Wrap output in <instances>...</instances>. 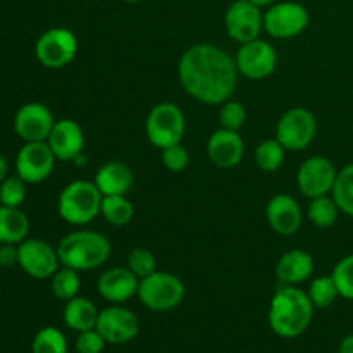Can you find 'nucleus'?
Here are the masks:
<instances>
[{"instance_id":"nucleus-1","label":"nucleus","mask_w":353,"mask_h":353,"mask_svg":"<svg viewBox=\"0 0 353 353\" xmlns=\"http://www.w3.org/2000/svg\"><path fill=\"white\" fill-rule=\"evenodd\" d=\"M178 74L186 93L209 105L226 102L238 85L236 61L210 43L190 47L179 59Z\"/></svg>"},{"instance_id":"nucleus-2","label":"nucleus","mask_w":353,"mask_h":353,"mask_svg":"<svg viewBox=\"0 0 353 353\" xmlns=\"http://www.w3.org/2000/svg\"><path fill=\"white\" fill-rule=\"evenodd\" d=\"M316 307L300 288L286 285L274 293L269 305V326L278 336L296 338L309 327Z\"/></svg>"},{"instance_id":"nucleus-3","label":"nucleus","mask_w":353,"mask_h":353,"mask_svg":"<svg viewBox=\"0 0 353 353\" xmlns=\"http://www.w3.org/2000/svg\"><path fill=\"white\" fill-rule=\"evenodd\" d=\"M109 238L97 231H72L57 245L59 261L76 271H92L105 264L110 257Z\"/></svg>"},{"instance_id":"nucleus-4","label":"nucleus","mask_w":353,"mask_h":353,"mask_svg":"<svg viewBox=\"0 0 353 353\" xmlns=\"http://www.w3.org/2000/svg\"><path fill=\"white\" fill-rule=\"evenodd\" d=\"M102 199L95 181H72L59 195V216L72 226H85L100 214Z\"/></svg>"},{"instance_id":"nucleus-5","label":"nucleus","mask_w":353,"mask_h":353,"mask_svg":"<svg viewBox=\"0 0 353 353\" xmlns=\"http://www.w3.org/2000/svg\"><path fill=\"white\" fill-rule=\"evenodd\" d=\"M185 130V114L172 102H161L152 107L145 121L148 141L161 150L181 143Z\"/></svg>"},{"instance_id":"nucleus-6","label":"nucleus","mask_w":353,"mask_h":353,"mask_svg":"<svg viewBox=\"0 0 353 353\" xmlns=\"http://www.w3.org/2000/svg\"><path fill=\"white\" fill-rule=\"evenodd\" d=\"M138 299L147 309L155 312L172 310L185 299V285L178 276L171 272H152L147 278L140 279Z\"/></svg>"},{"instance_id":"nucleus-7","label":"nucleus","mask_w":353,"mask_h":353,"mask_svg":"<svg viewBox=\"0 0 353 353\" xmlns=\"http://www.w3.org/2000/svg\"><path fill=\"white\" fill-rule=\"evenodd\" d=\"M317 133L316 116L305 107L286 110L276 126V140L288 152H300L309 147Z\"/></svg>"},{"instance_id":"nucleus-8","label":"nucleus","mask_w":353,"mask_h":353,"mask_svg":"<svg viewBox=\"0 0 353 353\" xmlns=\"http://www.w3.org/2000/svg\"><path fill=\"white\" fill-rule=\"evenodd\" d=\"M78 38L68 28H52L38 38L34 55L47 69H62L74 61Z\"/></svg>"},{"instance_id":"nucleus-9","label":"nucleus","mask_w":353,"mask_h":353,"mask_svg":"<svg viewBox=\"0 0 353 353\" xmlns=\"http://www.w3.org/2000/svg\"><path fill=\"white\" fill-rule=\"evenodd\" d=\"M309 10L299 2H276L264 12V30L279 40L299 37L309 26Z\"/></svg>"},{"instance_id":"nucleus-10","label":"nucleus","mask_w":353,"mask_h":353,"mask_svg":"<svg viewBox=\"0 0 353 353\" xmlns=\"http://www.w3.org/2000/svg\"><path fill=\"white\" fill-rule=\"evenodd\" d=\"M224 24L230 38L243 45L261 37V31L264 30V14L261 12V7L254 6L250 0H236L228 7Z\"/></svg>"},{"instance_id":"nucleus-11","label":"nucleus","mask_w":353,"mask_h":353,"mask_svg":"<svg viewBox=\"0 0 353 353\" xmlns=\"http://www.w3.org/2000/svg\"><path fill=\"white\" fill-rule=\"evenodd\" d=\"M55 161L47 141H26L16 157L17 176L30 185H37L52 174Z\"/></svg>"},{"instance_id":"nucleus-12","label":"nucleus","mask_w":353,"mask_h":353,"mask_svg":"<svg viewBox=\"0 0 353 353\" xmlns=\"http://www.w3.org/2000/svg\"><path fill=\"white\" fill-rule=\"evenodd\" d=\"M336 176L338 171L333 162L323 155H316V157H309L300 165L296 185L307 199L312 200L317 196L330 195L333 192Z\"/></svg>"},{"instance_id":"nucleus-13","label":"nucleus","mask_w":353,"mask_h":353,"mask_svg":"<svg viewBox=\"0 0 353 353\" xmlns=\"http://www.w3.org/2000/svg\"><path fill=\"white\" fill-rule=\"evenodd\" d=\"M19 248V262L24 272L34 279H48L59 271V254L57 248L52 247L50 243L37 238L24 240L23 243L17 245Z\"/></svg>"},{"instance_id":"nucleus-14","label":"nucleus","mask_w":353,"mask_h":353,"mask_svg":"<svg viewBox=\"0 0 353 353\" xmlns=\"http://www.w3.org/2000/svg\"><path fill=\"white\" fill-rule=\"evenodd\" d=\"M238 72L248 79H264L274 72L278 65V54L269 41L252 40L243 43L236 54Z\"/></svg>"},{"instance_id":"nucleus-15","label":"nucleus","mask_w":353,"mask_h":353,"mask_svg":"<svg viewBox=\"0 0 353 353\" xmlns=\"http://www.w3.org/2000/svg\"><path fill=\"white\" fill-rule=\"evenodd\" d=\"M97 331L105 338L107 343L121 345L137 338L140 323H138L137 314H133L126 307L114 303L112 307H107L99 314Z\"/></svg>"},{"instance_id":"nucleus-16","label":"nucleus","mask_w":353,"mask_h":353,"mask_svg":"<svg viewBox=\"0 0 353 353\" xmlns=\"http://www.w3.org/2000/svg\"><path fill=\"white\" fill-rule=\"evenodd\" d=\"M54 124L52 110L40 102L24 103L14 117V130L24 141H47Z\"/></svg>"},{"instance_id":"nucleus-17","label":"nucleus","mask_w":353,"mask_h":353,"mask_svg":"<svg viewBox=\"0 0 353 353\" xmlns=\"http://www.w3.org/2000/svg\"><path fill=\"white\" fill-rule=\"evenodd\" d=\"M47 143L57 161H76L85 148V133L76 121H55Z\"/></svg>"},{"instance_id":"nucleus-18","label":"nucleus","mask_w":353,"mask_h":353,"mask_svg":"<svg viewBox=\"0 0 353 353\" xmlns=\"http://www.w3.org/2000/svg\"><path fill=\"white\" fill-rule=\"evenodd\" d=\"M265 217L274 233L293 236L302 226V207L292 195L279 193L269 200Z\"/></svg>"},{"instance_id":"nucleus-19","label":"nucleus","mask_w":353,"mask_h":353,"mask_svg":"<svg viewBox=\"0 0 353 353\" xmlns=\"http://www.w3.org/2000/svg\"><path fill=\"white\" fill-rule=\"evenodd\" d=\"M207 154L217 168H236L245 154L243 138L238 134V131L221 128L210 134L209 143H207Z\"/></svg>"},{"instance_id":"nucleus-20","label":"nucleus","mask_w":353,"mask_h":353,"mask_svg":"<svg viewBox=\"0 0 353 353\" xmlns=\"http://www.w3.org/2000/svg\"><path fill=\"white\" fill-rule=\"evenodd\" d=\"M138 286H140V279L134 272H131L130 268H110L109 271L102 272L97 288L102 299L121 305L137 295Z\"/></svg>"},{"instance_id":"nucleus-21","label":"nucleus","mask_w":353,"mask_h":353,"mask_svg":"<svg viewBox=\"0 0 353 353\" xmlns=\"http://www.w3.org/2000/svg\"><path fill=\"white\" fill-rule=\"evenodd\" d=\"M133 179L134 176L130 165L121 161H110L97 171L95 185L103 196L128 195L133 186Z\"/></svg>"},{"instance_id":"nucleus-22","label":"nucleus","mask_w":353,"mask_h":353,"mask_svg":"<svg viewBox=\"0 0 353 353\" xmlns=\"http://www.w3.org/2000/svg\"><path fill=\"white\" fill-rule=\"evenodd\" d=\"M314 272V259L305 250H290L281 255L276 265V276L285 285H300Z\"/></svg>"},{"instance_id":"nucleus-23","label":"nucleus","mask_w":353,"mask_h":353,"mask_svg":"<svg viewBox=\"0 0 353 353\" xmlns=\"http://www.w3.org/2000/svg\"><path fill=\"white\" fill-rule=\"evenodd\" d=\"M99 314V309L92 300L85 299V296H74V299L68 300L64 307V323L69 330L81 333V331L97 327Z\"/></svg>"},{"instance_id":"nucleus-24","label":"nucleus","mask_w":353,"mask_h":353,"mask_svg":"<svg viewBox=\"0 0 353 353\" xmlns=\"http://www.w3.org/2000/svg\"><path fill=\"white\" fill-rule=\"evenodd\" d=\"M30 233L26 214L16 207L0 205V243L19 245Z\"/></svg>"},{"instance_id":"nucleus-25","label":"nucleus","mask_w":353,"mask_h":353,"mask_svg":"<svg viewBox=\"0 0 353 353\" xmlns=\"http://www.w3.org/2000/svg\"><path fill=\"white\" fill-rule=\"evenodd\" d=\"M100 214L112 226H126L133 219L134 207L126 195H107L102 199Z\"/></svg>"},{"instance_id":"nucleus-26","label":"nucleus","mask_w":353,"mask_h":353,"mask_svg":"<svg viewBox=\"0 0 353 353\" xmlns=\"http://www.w3.org/2000/svg\"><path fill=\"white\" fill-rule=\"evenodd\" d=\"M340 207L336 205L333 196H317L312 199L309 203V210H307V216H309L310 223L317 228H331L338 219V214H340Z\"/></svg>"},{"instance_id":"nucleus-27","label":"nucleus","mask_w":353,"mask_h":353,"mask_svg":"<svg viewBox=\"0 0 353 353\" xmlns=\"http://www.w3.org/2000/svg\"><path fill=\"white\" fill-rule=\"evenodd\" d=\"M331 196L341 212L353 217V164L345 165L341 171H338Z\"/></svg>"},{"instance_id":"nucleus-28","label":"nucleus","mask_w":353,"mask_h":353,"mask_svg":"<svg viewBox=\"0 0 353 353\" xmlns=\"http://www.w3.org/2000/svg\"><path fill=\"white\" fill-rule=\"evenodd\" d=\"M285 152L286 148L276 138L264 140L255 148V164L265 172L278 171L285 162Z\"/></svg>"},{"instance_id":"nucleus-29","label":"nucleus","mask_w":353,"mask_h":353,"mask_svg":"<svg viewBox=\"0 0 353 353\" xmlns=\"http://www.w3.org/2000/svg\"><path fill=\"white\" fill-rule=\"evenodd\" d=\"M79 288H81V278L79 271L62 265L54 276H52V292L59 300H71L78 296Z\"/></svg>"},{"instance_id":"nucleus-30","label":"nucleus","mask_w":353,"mask_h":353,"mask_svg":"<svg viewBox=\"0 0 353 353\" xmlns=\"http://www.w3.org/2000/svg\"><path fill=\"white\" fill-rule=\"evenodd\" d=\"M307 295H309L310 302L316 309H327L336 302L340 292H338L336 283L331 276H319L310 283Z\"/></svg>"},{"instance_id":"nucleus-31","label":"nucleus","mask_w":353,"mask_h":353,"mask_svg":"<svg viewBox=\"0 0 353 353\" xmlns=\"http://www.w3.org/2000/svg\"><path fill=\"white\" fill-rule=\"evenodd\" d=\"M33 353H68V341L65 336L55 327H43L38 331L31 345Z\"/></svg>"},{"instance_id":"nucleus-32","label":"nucleus","mask_w":353,"mask_h":353,"mask_svg":"<svg viewBox=\"0 0 353 353\" xmlns=\"http://www.w3.org/2000/svg\"><path fill=\"white\" fill-rule=\"evenodd\" d=\"M24 200H26V181H23L19 176L6 178L0 183V205L19 209Z\"/></svg>"},{"instance_id":"nucleus-33","label":"nucleus","mask_w":353,"mask_h":353,"mask_svg":"<svg viewBox=\"0 0 353 353\" xmlns=\"http://www.w3.org/2000/svg\"><path fill=\"white\" fill-rule=\"evenodd\" d=\"M331 278L336 283L340 296L353 300V255H347L334 265Z\"/></svg>"},{"instance_id":"nucleus-34","label":"nucleus","mask_w":353,"mask_h":353,"mask_svg":"<svg viewBox=\"0 0 353 353\" xmlns=\"http://www.w3.org/2000/svg\"><path fill=\"white\" fill-rule=\"evenodd\" d=\"M128 268L137 274L138 279H143L157 271V261H155V255L147 248H134L128 257Z\"/></svg>"},{"instance_id":"nucleus-35","label":"nucleus","mask_w":353,"mask_h":353,"mask_svg":"<svg viewBox=\"0 0 353 353\" xmlns=\"http://www.w3.org/2000/svg\"><path fill=\"white\" fill-rule=\"evenodd\" d=\"M247 121V109L241 102L226 100L219 110V123L224 130L240 131Z\"/></svg>"},{"instance_id":"nucleus-36","label":"nucleus","mask_w":353,"mask_h":353,"mask_svg":"<svg viewBox=\"0 0 353 353\" xmlns=\"http://www.w3.org/2000/svg\"><path fill=\"white\" fill-rule=\"evenodd\" d=\"M162 164L172 172H181L190 164V152L181 143L172 145L162 150Z\"/></svg>"},{"instance_id":"nucleus-37","label":"nucleus","mask_w":353,"mask_h":353,"mask_svg":"<svg viewBox=\"0 0 353 353\" xmlns=\"http://www.w3.org/2000/svg\"><path fill=\"white\" fill-rule=\"evenodd\" d=\"M105 338L97 331V327L88 331H81L76 338L74 348L78 353H102L105 348Z\"/></svg>"},{"instance_id":"nucleus-38","label":"nucleus","mask_w":353,"mask_h":353,"mask_svg":"<svg viewBox=\"0 0 353 353\" xmlns=\"http://www.w3.org/2000/svg\"><path fill=\"white\" fill-rule=\"evenodd\" d=\"M19 262V248L10 243H0V268H12Z\"/></svg>"},{"instance_id":"nucleus-39","label":"nucleus","mask_w":353,"mask_h":353,"mask_svg":"<svg viewBox=\"0 0 353 353\" xmlns=\"http://www.w3.org/2000/svg\"><path fill=\"white\" fill-rule=\"evenodd\" d=\"M338 353H353V334H348V336L341 340Z\"/></svg>"},{"instance_id":"nucleus-40","label":"nucleus","mask_w":353,"mask_h":353,"mask_svg":"<svg viewBox=\"0 0 353 353\" xmlns=\"http://www.w3.org/2000/svg\"><path fill=\"white\" fill-rule=\"evenodd\" d=\"M6 178H7V162L6 159L0 155V183H2Z\"/></svg>"},{"instance_id":"nucleus-41","label":"nucleus","mask_w":353,"mask_h":353,"mask_svg":"<svg viewBox=\"0 0 353 353\" xmlns=\"http://www.w3.org/2000/svg\"><path fill=\"white\" fill-rule=\"evenodd\" d=\"M252 3H254V6H257V7H271L272 3H276V0H250Z\"/></svg>"},{"instance_id":"nucleus-42","label":"nucleus","mask_w":353,"mask_h":353,"mask_svg":"<svg viewBox=\"0 0 353 353\" xmlns=\"http://www.w3.org/2000/svg\"><path fill=\"white\" fill-rule=\"evenodd\" d=\"M123 2H126V3H137V2H141V0H123Z\"/></svg>"}]
</instances>
